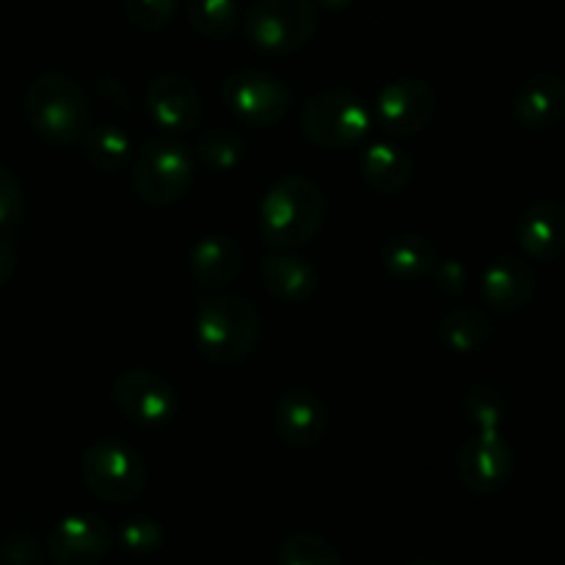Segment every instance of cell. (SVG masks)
Listing matches in <instances>:
<instances>
[{"label":"cell","mask_w":565,"mask_h":565,"mask_svg":"<svg viewBox=\"0 0 565 565\" xmlns=\"http://www.w3.org/2000/svg\"><path fill=\"white\" fill-rule=\"evenodd\" d=\"M81 478L97 500L108 505H130L147 489V463L127 441L99 439L83 452Z\"/></svg>","instance_id":"5b68a950"},{"label":"cell","mask_w":565,"mask_h":565,"mask_svg":"<svg viewBox=\"0 0 565 565\" xmlns=\"http://www.w3.org/2000/svg\"><path fill=\"white\" fill-rule=\"evenodd\" d=\"M0 565H3V563H0Z\"/></svg>","instance_id":"8d00e7d4"},{"label":"cell","mask_w":565,"mask_h":565,"mask_svg":"<svg viewBox=\"0 0 565 565\" xmlns=\"http://www.w3.org/2000/svg\"><path fill=\"white\" fill-rule=\"evenodd\" d=\"M226 108L248 127H274L290 108V92L276 75L263 70L232 72L221 88Z\"/></svg>","instance_id":"9c48e42d"},{"label":"cell","mask_w":565,"mask_h":565,"mask_svg":"<svg viewBox=\"0 0 565 565\" xmlns=\"http://www.w3.org/2000/svg\"><path fill=\"white\" fill-rule=\"evenodd\" d=\"M494 337V323L483 309L456 307L439 320V340L452 353H478Z\"/></svg>","instance_id":"7402d4cb"},{"label":"cell","mask_w":565,"mask_h":565,"mask_svg":"<svg viewBox=\"0 0 565 565\" xmlns=\"http://www.w3.org/2000/svg\"><path fill=\"white\" fill-rule=\"evenodd\" d=\"M315 3L323 6V9H329V11H340V9H345V6H351V0H315Z\"/></svg>","instance_id":"836d02e7"},{"label":"cell","mask_w":565,"mask_h":565,"mask_svg":"<svg viewBox=\"0 0 565 565\" xmlns=\"http://www.w3.org/2000/svg\"><path fill=\"white\" fill-rule=\"evenodd\" d=\"M147 116L158 130L185 136L202 119L199 88L182 75H158L147 88Z\"/></svg>","instance_id":"5bb4252c"},{"label":"cell","mask_w":565,"mask_h":565,"mask_svg":"<svg viewBox=\"0 0 565 565\" xmlns=\"http://www.w3.org/2000/svg\"><path fill=\"white\" fill-rule=\"evenodd\" d=\"M0 563L3 565H47L36 535H33L28 527H20V524H14V527H9L0 533Z\"/></svg>","instance_id":"f1b7e54d"},{"label":"cell","mask_w":565,"mask_h":565,"mask_svg":"<svg viewBox=\"0 0 565 565\" xmlns=\"http://www.w3.org/2000/svg\"><path fill=\"white\" fill-rule=\"evenodd\" d=\"M513 116L524 130H555L565 119V77L555 72L527 77L513 97Z\"/></svg>","instance_id":"e0dca14e"},{"label":"cell","mask_w":565,"mask_h":565,"mask_svg":"<svg viewBox=\"0 0 565 565\" xmlns=\"http://www.w3.org/2000/svg\"><path fill=\"white\" fill-rule=\"evenodd\" d=\"M516 241L524 257L552 263L565 254V204L557 199H539L516 224Z\"/></svg>","instance_id":"2e32d148"},{"label":"cell","mask_w":565,"mask_h":565,"mask_svg":"<svg viewBox=\"0 0 565 565\" xmlns=\"http://www.w3.org/2000/svg\"><path fill=\"white\" fill-rule=\"evenodd\" d=\"M326 221V196L315 180L287 174L265 191L259 202V235L268 248L290 252L318 237Z\"/></svg>","instance_id":"6da1fadb"},{"label":"cell","mask_w":565,"mask_h":565,"mask_svg":"<svg viewBox=\"0 0 565 565\" xmlns=\"http://www.w3.org/2000/svg\"><path fill=\"white\" fill-rule=\"evenodd\" d=\"M362 174L373 191L381 196H395L412 182L414 158L392 141H375L362 154Z\"/></svg>","instance_id":"ffe728a7"},{"label":"cell","mask_w":565,"mask_h":565,"mask_svg":"<svg viewBox=\"0 0 565 565\" xmlns=\"http://www.w3.org/2000/svg\"><path fill=\"white\" fill-rule=\"evenodd\" d=\"M127 20L141 31H160L174 20L177 0H121Z\"/></svg>","instance_id":"f546056e"},{"label":"cell","mask_w":565,"mask_h":565,"mask_svg":"<svg viewBox=\"0 0 565 565\" xmlns=\"http://www.w3.org/2000/svg\"><path fill=\"white\" fill-rule=\"evenodd\" d=\"M274 428L281 445L292 450H312L329 434V408L309 386H292L276 401Z\"/></svg>","instance_id":"7c38bea8"},{"label":"cell","mask_w":565,"mask_h":565,"mask_svg":"<svg viewBox=\"0 0 565 565\" xmlns=\"http://www.w3.org/2000/svg\"><path fill=\"white\" fill-rule=\"evenodd\" d=\"M191 276L196 292L230 287L243 270V252L230 235H204L191 248Z\"/></svg>","instance_id":"ac0fdd59"},{"label":"cell","mask_w":565,"mask_h":565,"mask_svg":"<svg viewBox=\"0 0 565 565\" xmlns=\"http://www.w3.org/2000/svg\"><path fill=\"white\" fill-rule=\"evenodd\" d=\"M188 20L199 36L224 42L237 31L241 6L237 0H188Z\"/></svg>","instance_id":"d4e9b609"},{"label":"cell","mask_w":565,"mask_h":565,"mask_svg":"<svg viewBox=\"0 0 565 565\" xmlns=\"http://www.w3.org/2000/svg\"><path fill=\"white\" fill-rule=\"evenodd\" d=\"M119 546L132 557H147L163 546V527L149 516H132L119 527Z\"/></svg>","instance_id":"83f0119b"},{"label":"cell","mask_w":565,"mask_h":565,"mask_svg":"<svg viewBox=\"0 0 565 565\" xmlns=\"http://www.w3.org/2000/svg\"><path fill=\"white\" fill-rule=\"evenodd\" d=\"M14 268H17V248H14V243H11L9 237L0 235V287H3L6 281L11 279Z\"/></svg>","instance_id":"d6a6232c"},{"label":"cell","mask_w":565,"mask_h":565,"mask_svg":"<svg viewBox=\"0 0 565 565\" xmlns=\"http://www.w3.org/2000/svg\"><path fill=\"white\" fill-rule=\"evenodd\" d=\"M381 263L386 274L395 276L397 281H419L430 276V270L439 263L434 243L414 232H401L392 235L381 248Z\"/></svg>","instance_id":"44dd1931"},{"label":"cell","mask_w":565,"mask_h":565,"mask_svg":"<svg viewBox=\"0 0 565 565\" xmlns=\"http://www.w3.org/2000/svg\"><path fill=\"white\" fill-rule=\"evenodd\" d=\"M434 276V285L441 296L447 298H456L461 296L463 287H467V270L458 259H447V263H436V268L430 270Z\"/></svg>","instance_id":"1f68e13d"},{"label":"cell","mask_w":565,"mask_h":565,"mask_svg":"<svg viewBox=\"0 0 565 565\" xmlns=\"http://www.w3.org/2000/svg\"><path fill=\"white\" fill-rule=\"evenodd\" d=\"M563 423H565V414H563Z\"/></svg>","instance_id":"d590c367"},{"label":"cell","mask_w":565,"mask_h":565,"mask_svg":"<svg viewBox=\"0 0 565 565\" xmlns=\"http://www.w3.org/2000/svg\"><path fill=\"white\" fill-rule=\"evenodd\" d=\"M25 210V193L14 171L0 166V226H11L22 218Z\"/></svg>","instance_id":"4dcf8cb0"},{"label":"cell","mask_w":565,"mask_h":565,"mask_svg":"<svg viewBox=\"0 0 565 565\" xmlns=\"http://www.w3.org/2000/svg\"><path fill=\"white\" fill-rule=\"evenodd\" d=\"M116 412L141 428H160L177 414V392L163 375L152 370H125L110 386Z\"/></svg>","instance_id":"30bf717a"},{"label":"cell","mask_w":565,"mask_h":565,"mask_svg":"<svg viewBox=\"0 0 565 565\" xmlns=\"http://www.w3.org/2000/svg\"><path fill=\"white\" fill-rule=\"evenodd\" d=\"M243 31L248 44L263 53H296L318 33V9L312 0H257Z\"/></svg>","instance_id":"52a82bcc"},{"label":"cell","mask_w":565,"mask_h":565,"mask_svg":"<svg viewBox=\"0 0 565 565\" xmlns=\"http://www.w3.org/2000/svg\"><path fill=\"white\" fill-rule=\"evenodd\" d=\"M370 110L362 99L348 88H326L307 99L301 114V130L315 147L351 149L364 141L370 132Z\"/></svg>","instance_id":"8992f818"},{"label":"cell","mask_w":565,"mask_h":565,"mask_svg":"<svg viewBox=\"0 0 565 565\" xmlns=\"http://www.w3.org/2000/svg\"><path fill=\"white\" fill-rule=\"evenodd\" d=\"M379 121L386 132L408 138L423 132L436 114V94L419 77H397L379 94Z\"/></svg>","instance_id":"4fadbf2b"},{"label":"cell","mask_w":565,"mask_h":565,"mask_svg":"<svg viewBox=\"0 0 565 565\" xmlns=\"http://www.w3.org/2000/svg\"><path fill=\"white\" fill-rule=\"evenodd\" d=\"M458 480L478 497H494L516 472V452L500 430H478L463 441L456 458Z\"/></svg>","instance_id":"ba28073f"},{"label":"cell","mask_w":565,"mask_h":565,"mask_svg":"<svg viewBox=\"0 0 565 565\" xmlns=\"http://www.w3.org/2000/svg\"><path fill=\"white\" fill-rule=\"evenodd\" d=\"M263 318L243 296H213L199 303L193 320V342L204 362L235 367L257 348Z\"/></svg>","instance_id":"7a4b0ae2"},{"label":"cell","mask_w":565,"mask_h":565,"mask_svg":"<svg viewBox=\"0 0 565 565\" xmlns=\"http://www.w3.org/2000/svg\"><path fill=\"white\" fill-rule=\"evenodd\" d=\"M259 274H263L265 290L276 301L292 303V307L307 303L318 290V274H315L312 265L290 252L268 254L259 265Z\"/></svg>","instance_id":"d6986e66"},{"label":"cell","mask_w":565,"mask_h":565,"mask_svg":"<svg viewBox=\"0 0 565 565\" xmlns=\"http://www.w3.org/2000/svg\"><path fill=\"white\" fill-rule=\"evenodd\" d=\"M463 414L478 430H500L508 417V397L494 384H475L461 401Z\"/></svg>","instance_id":"4316f807"},{"label":"cell","mask_w":565,"mask_h":565,"mask_svg":"<svg viewBox=\"0 0 565 565\" xmlns=\"http://www.w3.org/2000/svg\"><path fill=\"white\" fill-rule=\"evenodd\" d=\"M25 116L31 130L53 147H72L92 127L86 92L64 72H44L31 83L25 94Z\"/></svg>","instance_id":"3957f363"},{"label":"cell","mask_w":565,"mask_h":565,"mask_svg":"<svg viewBox=\"0 0 565 565\" xmlns=\"http://www.w3.org/2000/svg\"><path fill=\"white\" fill-rule=\"evenodd\" d=\"M132 191L149 207H169L180 202L193 185V154L177 138L147 141L130 163Z\"/></svg>","instance_id":"277c9868"},{"label":"cell","mask_w":565,"mask_h":565,"mask_svg":"<svg viewBox=\"0 0 565 565\" xmlns=\"http://www.w3.org/2000/svg\"><path fill=\"white\" fill-rule=\"evenodd\" d=\"M83 141V154L103 174H121L132 163V141L119 125L88 127Z\"/></svg>","instance_id":"603a6c76"},{"label":"cell","mask_w":565,"mask_h":565,"mask_svg":"<svg viewBox=\"0 0 565 565\" xmlns=\"http://www.w3.org/2000/svg\"><path fill=\"white\" fill-rule=\"evenodd\" d=\"M114 546L108 522L97 513H70L53 527L47 539V557L53 565H99Z\"/></svg>","instance_id":"8fae6325"},{"label":"cell","mask_w":565,"mask_h":565,"mask_svg":"<svg viewBox=\"0 0 565 565\" xmlns=\"http://www.w3.org/2000/svg\"><path fill=\"white\" fill-rule=\"evenodd\" d=\"M406 565H445V563H436V561H414V563H406Z\"/></svg>","instance_id":"e575fe53"},{"label":"cell","mask_w":565,"mask_h":565,"mask_svg":"<svg viewBox=\"0 0 565 565\" xmlns=\"http://www.w3.org/2000/svg\"><path fill=\"white\" fill-rule=\"evenodd\" d=\"M196 158L213 174H230L246 158V141H243L241 132L226 125L210 127L199 136Z\"/></svg>","instance_id":"cb8c5ba5"},{"label":"cell","mask_w":565,"mask_h":565,"mask_svg":"<svg viewBox=\"0 0 565 565\" xmlns=\"http://www.w3.org/2000/svg\"><path fill=\"white\" fill-rule=\"evenodd\" d=\"M480 296L491 312L513 315L522 312L535 296V270L527 259L513 257H497L489 268L483 270L480 279Z\"/></svg>","instance_id":"9a60e30c"},{"label":"cell","mask_w":565,"mask_h":565,"mask_svg":"<svg viewBox=\"0 0 565 565\" xmlns=\"http://www.w3.org/2000/svg\"><path fill=\"white\" fill-rule=\"evenodd\" d=\"M279 565H342L340 552L323 535L298 530L279 546Z\"/></svg>","instance_id":"484cf974"}]
</instances>
